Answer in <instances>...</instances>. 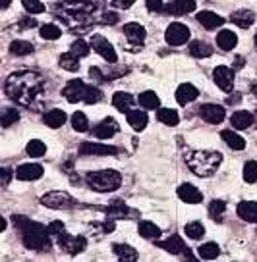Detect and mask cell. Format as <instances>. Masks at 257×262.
Listing matches in <instances>:
<instances>
[{"instance_id": "obj_1", "label": "cell", "mask_w": 257, "mask_h": 262, "mask_svg": "<svg viewBox=\"0 0 257 262\" xmlns=\"http://www.w3.org/2000/svg\"><path fill=\"white\" fill-rule=\"evenodd\" d=\"M4 91L16 104L19 106H31L37 97L45 91V77L37 72H16L6 79Z\"/></svg>"}, {"instance_id": "obj_2", "label": "cell", "mask_w": 257, "mask_h": 262, "mask_svg": "<svg viewBox=\"0 0 257 262\" xmlns=\"http://www.w3.org/2000/svg\"><path fill=\"white\" fill-rule=\"evenodd\" d=\"M14 226L22 231V241L31 251H49L50 239L49 228H45L37 222H31L25 216H14Z\"/></svg>"}, {"instance_id": "obj_3", "label": "cell", "mask_w": 257, "mask_h": 262, "mask_svg": "<svg viewBox=\"0 0 257 262\" xmlns=\"http://www.w3.org/2000/svg\"><path fill=\"white\" fill-rule=\"evenodd\" d=\"M95 10H97L95 0H64L58 6V16L70 27H83L91 21Z\"/></svg>"}, {"instance_id": "obj_4", "label": "cell", "mask_w": 257, "mask_h": 262, "mask_svg": "<svg viewBox=\"0 0 257 262\" xmlns=\"http://www.w3.org/2000/svg\"><path fill=\"white\" fill-rule=\"evenodd\" d=\"M184 158H186V166L199 178L213 176L223 162V155L216 150H188Z\"/></svg>"}, {"instance_id": "obj_5", "label": "cell", "mask_w": 257, "mask_h": 262, "mask_svg": "<svg viewBox=\"0 0 257 262\" xmlns=\"http://www.w3.org/2000/svg\"><path fill=\"white\" fill-rule=\"evenodd\" d=\"M87 185L93 191H99V193H110V191H116L122 183V176L116 170H99V172H89L85 176Z\"/></svg>"}, {"instance_id": "obj_6", "label": "cell", "mask_w": 257, "mask_h": 262, "mask_svg": "<svg viewBox=\"0 0 257 262\" xmlns=\"http://www.w3.org/2000/svg\"><path fill=\"white\" fill-rule=\"evenodd\" d=\"M41 203L49 208H56V210H66V208H72L75 205L74 199L64 191H50V193L41 196Z\"/></svg>"}, {"instance_id": "obj_7", "label": "cell", "mask_w": 257, "mask_h": 262, "mask_svg": "<svg viewBox=\"0 0 257 262\" xmlns=\"http://www.w3.org/2000/svg\"><path fill=\"white\" fill-rule=\"evenodd\" d=\"M165 39L170 47H180L190 39V29L184 24H170L166 27Z\"/></svg>"}, {"instance_id": "obj_8", "label": "cell", "mask_w": 257, "mask_h": 262, "mask_svg": "<svg viewBox=\"0 0 257 262\" xmlns=\"http://www.w3.org/2000/svg\"><path fill=\"white\" fill-rule=\"evenodd\" d=\"M58 245H60V249L68 251L70 254H77L87 247V241H85V237H82V235H70L66 231H62L58 235Z\"/></svg>"}, {"instance_id": "obj_9", "label": "cell", "mask_w": 257, "mask_h": 262, "mask_svg": "<svg viewBox=\"0 0 257 262\" xmlns=\"http://www.w3.org/2000/svg\"><path fill=\"white\" fill-rule=\"evenodd\" d=\"M91 47L95 49V52H97V54H101V56L105 58L107 62H110V64H114V62L118 60L116 52H114V49H112V45H110L107 39L99 37V35H93Z\"/></svg>"}, {"instance_id": "obj_10", "label": "cell", "mask_w": 257, "mask_h": 262, "mask_svg": "<svg viewBox=\"0 0 257 262\" xmlns=\"http://www.w3.org/2000/svg\"><path fill=\"white\" fill-rule=\"evenodd\" d=\"M215 83L219 85V89L223 91H232L234 87V72L226 66H216L215 72H213Z\"/></svg>"}, {"instance_id": "obj_11", "label": "cell", "mask_w": 257, "mask_h": 262, "mask_svg": "<svg viewBox=\"0 0 257 262\" xmlns=\"http://www.w3.org/2000/svg\"><path fill=\"white\" fill-rule=\"evenodd\" d=\"M85 83L82 81V79H72V81L68 83L66 87H64V91H62V95L66 97L68 102H80V100H83V97H85Z\"/></svg>"}, {"instance_id": "obj_12", "label": "cell", "mask_w": 257, "mask_h": 262, "mask_svg": "<svg viewBox=\"0 0 257 262\" xmlns=\"http://www.w3.org/2000/svg\"><path fill=\"white\" fill-rule=\"evenodd\" d=\"M178 196L182 199L184 203H188V205H197V203L203 201V193L195 185H191V183H182L178 187Z\"/></svg>"}, {"instance_id": "obj_13", "label": "cell", "mask_w": 257, "mask_h": 262, "mask_svg": "<svg viewBox=\"0 0 257 262\" xmlns=\"http://www.w3.org/2000/svg\"><path fill=\"white\" fill-rule=\"evenodd\" d=\"M80 155H118V148L110 147V145H103V143H83L82 147H80Z\"/></svg>"}, {"instance_id": "obj_14", "label": "cell", "mask_w": 257, "mask_h": 262, "mask_svg": "<svg viewBox=\"0 0 257 262\" xmlns=\"http://www.w3.org/2000/svg\"><path fill=\"white\" fill-rule=\"evenodd\" d=\"M199 116L207 123H221L224 120V108L219 104H203L199 108Z\"/></svg>"}, {"instance_id": "obj_15", "label": "cell", "mask_w": 257, "mask_h": 262, "mask_svg": "<svg viewBox=\"0 0 257 262\" xmlns=\"http://www.w3.org/2000/svg\"><path fill=\"white\" fill-rule=\"evenodd\" d=\"M17 180L22 181H33L39 180L43 176V166L41 164H22L16 170Z\"/></svg>"}, {"instance_id": "obj_16", "label": "cell", "mask_w": 257, "mask_h": 262, "mask_svg": "<svg viewBox=\"0 0 257 262\" xmlns=\"http://www.w3.org/2000/svg\"><path fill=\"white\" fill-rule=\"evenodd\" d=\"M118 131V123L112 120V118H105L99 125H95V129H93V135L97 137V139H110L114 133Z\"/></svg>"}, {"instance_id": "obj_17", "label": "cell", "mask_w": 257, "mask_h": 262, "mask_svg": "<svg viewBox=\"0 0 257 262\" xmlns=\"http://www.w3.org/2000/svg\"><path fill=\"white\" fill-rule=\"evenodd\" d=\"M159 247H161V249H165L166 253H172V254L186 253L191 258V254L186 251L188 247L184 245V241H182V237H180V235H170L166 241H159Z\"/></svg>"}, {"instance_id": "obj_18", "label": "cell", "mask_w": 257, "mask_h": 262, "mask_svg": "<svg viewBox=\"0 0 257 262\" xmlns=\"http://www.w3.org/2000/svg\"><path fill=\"white\" fill-rule=\"evenodd\" d=\"M195 10V0H174L168 6H165V12L172 14V16H184Z\"/></svg>"}, {"instance_id": "obj_19", "label": "cell", "mask_w": 257, "mask_h": 262, "mask_svg": "<svg viewBox=\"0 0 257 262\" xmlns=\"http://www.w3.org/2000/svg\"><path fill=\"white\" fill-rule=\"evenodd\" d=\"M199 97V91L191 85V83H182L178 91H176V100L180 102V104H190L193 102L195 98Z\"/></svg>"}, {"instance_id": "obj_20", "label": "cell", "mask_w": 257, "mask_h": 262, "mask_svg": "<svg viewBox=\"0 0 257 262\" xmlns=\"http://www.w3.org/2000/svg\"><path fill=\"white\" fill-rule=\"evenodd\" d=\"M238 216L249 224H257V203L255 201H244L238 205Z\"/></svg>"}, {"instance_id": "obj_21", "label": "cell", "mask_w": 257, "mask_h": 262, "mask_svg": "<svg viewBox=\"0 0 257 262\" xmlns=\"http://www.w3.org/2000/svg\"><path fill=\"white\" fill-rule=\"evenodd\" d=\"M197 21L205 29H216V27H221V25L224 24V17H221L219 14H215V12H209V10H205V12H199L197 14Z\"/></svg>"}, {"instance_id": "obj_22", "label": "cell", "mask_w": 257, "mask_h": 262, "mask_svg": "<svg viewBox=\"0 0 257 262\" xmlns=\"http://www.w3.org/2000/svg\"><path fill=\"white\" fill-rule=\"evenodd\" d=\"M124 35L128 41L135 42V45H141V42L145 41V27L140 24H126Z\"/></svg>"}, {"instance_id": "obj_23", "label": "cell", "mask_w": 257, "mask_h": 262, "mask_svg": "<svg viewBox=\"0 0 257 262\" xmlns=\"http://www.w3.org/2000/svg\"><path fill=\"white\" fill-rule=\"evenodd\" d=\"M230 19H232V24H236L242 29H248L249 25H253V21H255V14L251 10H236V12H232Z\"/></svg>"}, {"instance_id": "obj_24", "label": "cell", "mask_w": 257, "mask_h": 262, "mask_svg": "<svg viewBox=\"0 0 257 262\" xmlns=\"http://www.w3.org/2000/svg\"><path fill=\"white\" fill-rule=\"evenodd\" d=\"M230 123H232V127L236 129H248L253 125V116L246 112V110H238V112H234L232 118H230Z\"/></svg>"}, {"instance_id": "obj_25", "label": "cell", "mask_w": 257, "mask_h": 262, "mask_svg": "<svg viewBox=\"0 0 257 262\" xmlns=\"http://www.w3.org/2000/svg\"><path fill=\"white\" fill-rule=\"evenodd\" d=\"M221 137H223V141L232 148V150H244V148H246V141L242 139L238 133H234L232 129H224L223 133H221Z\"/></svg>"}, {"instance_id": "obj_26", "label": "cell", "mask_w": 257, "mask_h": 262, "mask_svg": "<svg viewBox=\"0 0 257 262\" xmlns=\"http://www.w3.org/2000/svg\"><path fill=\"white\" fill-rule=\"evenodd\" d=\"M112 104H114V108H118L120 112H126V114H128L133 104V97L130 93L118 91V93H114V97H112Z\"/></svg>"}, {"instance_id": "obj_27", "label": "cell", "mask_w": 257, "mask_h": 262, "mask_svg": "<svg viewBox=\"0 0 257 262\" xmlns=\"http://www.w3.org/2000/svg\"><path fill=\"white\" fill-rule=\"evenodd\" d=\"M236 42H238L236 33L228 31V29H223V31L216 35V45L223 50H232L234 47H236Z\"/></svg>"}, {"instance_id": "obj_28", "label": "cell", "mask_w": 257, "mask_h": 262, "mask_svg": "<svg viewBox=\"0 0 257 262\" xmlns=\"http://www.w3.org/2000/svg\"><path fill=\"white\" fill-rule=\"evenodd\" d=\"M45 123L49 125V127H52V129H56V127H62L64 125V122H66V114H64V110H50V112H47L45 114Z\"/></svg>"}, {"instance_id": "obj_29", "label": "cell", "mask_w": 257, "mask_h": 262, "mask_svg": "<svg viewBox=\"0 0 257 262\" xmlns=\"http://www.w3.org/2000/svg\"><path fill=\"white\" fill-rule=\"evenodd\" d=\"M128 125H132L135 131H141L147 125V114L143 110H130L128 112Z\"/></svg>"}, {"instance_id": "obj_30", "label": "cell", "mask_w": 257, "mask_h": 262, "mask_svg": "<svg viewBox=\"0 0 257 262\" xmlns=\"http://www.w3.org/2000/svg\"><path fill=\"white\" fill-rule=\"evenodd\" d=\"M60 68H64L68 72H77L80 70V56L74 54L72 50L66 52V54H62L60 56Z\"/></svg>"}, {"instance_id": "obj_31", "label": "cell", "mask_w": 257, "mask_h": 262, "mask_svg": "<svg viewBox=\"0 0 257 262\" xmlns=\"http://www.w3.org/2000/svg\"><path fill=\"white\" fill-rule=\"evenodd\" d=\"M114 249V253L120 260H137V251L130 245H122V243H116V245L112 247Z\"/></svg>"}, {"instance_id": "obj_32", "label": "cell", "mask_w": 257, "mask_h": 262, "mask_svg": "<svg viewBox=\"0 0 257 262\" xmlns=\"http://www.w3.org/2000/svg\"><path fill=\"white\" fill-rule=\"evenodd\" d=\"M137 231H140L141 237H145V239H157L159 235H161V228L155 226L153 222H141Z\"/></svg>"}, {"instance_id": "obj_33", "label": "cell", "mask_w": 257, "mask_h": 262, "mask_svg": "<svg viewBox=\"0 0 257 262\" xmlns=\"http://www.w3.org/2000/svg\"><path fill=\"white\" fill-rule=\"evenodd\" d=\"M107 214L108 218H112V220H116V218H126L130 210H128V206L122 203V201H114L110 206H107Z\"/></svg>"}, {"instance_id": "obj_34", "label": "cell", "mask_w": 257, "mask_h": 262, "mask_svg": "<svg viewBox=\"0 0 257 262\" xmlns=\"http://www.w3.org/2000/svg\"><path fill=\"white\" fill-rule=\"evenodd\" d=\"M190 54L195 58H207L213 54V49L209 47L207 42H201V41H193L190 45Z\"/></svg>"}, {"instance_id": "obj_35", "label": "cell", "mask_w": 257, "mask_h": 262, "mask_svg": "<svg viewBox=\"0 0 257 262\" xmlns=\"http://www.w3.org/2000/svg\"><path fill=\"white\" fill-rule=\"evenodd\" d=\"M140 104L143 108H147V110H155L159 108V97L155 91H145V93H141L140 95Z\"/></svg>"}, {"instance_id": "obj_36", "label": "cell", "mask_w": 257, "mask_h": 262, "mask_svg": "<svg viewBox=\"0 0 257 262\" xmlns=\"http://www.w3.org/2000/svg\"><path fill=\"white\" fill-rule=\"evenodd\" d=\"M184 233L188 235L190 239H201L205 235V228H203V224L201 222H190V224H186V228H184Z\"/></svg>"}, {"instance_id": "obj_37", "label": "cell", "mask_w": 257, "mask_h": 262, "mask_svg": "<svg viewBox=\"0 0 257 262\" xmlns=\"http://www.w3.org/2000/svg\"><path fill=\"white\" fill-rule=\"evenodd\" d=\"M157 118L161 123H165V125H176L178 123V114H176V110H172V108H161L157 112Z\"/></svg>"}, {"instance_id": "obj_38", "label": "cell", "mask_w": 257, "mask_h": 262, "mask_svg": "<svg viewBox=\"0 0 257 262\" xmlns=\"http://www.w3.org/2000/svg\"><path fill=\"white\" fill-rule=\"evenodd\" d=\"M219 253H221V247L216 245V243H205V245H201L197 249V254L201 256V258H205V260H213V258H216Z\"/></svg>"}, {"instance_id": "obj_39", "label": "cell", "mask_w": 257, "mask_h": 262, "mask_svg": "<svg viewBox=\"0 0 257 262\" xmlns=\"http://www.w3.org/2000/svg\"><path fill=\"white\" fill-rule=\"evenodd\" d=\"M10 52L16 54V56H25V54L33 52V45L27 41H14L10 45Z\"/></svg>"}, {"instance_id": "obj_40", "label": "cell", "mask_w": 257, "mask_h": 262, "mask_svg": "<svg viewBox=\"0 0 257 262\" xmlns=\"http://www.w3.org/2000/svg\"><path fill=\"white\" fill-rule=\"evenodd\" d=\"M25 150H27V155H29V156L39 158V156H43L45 152H47V145H45L43 141H39V139H31L29 143H27Z\"/></svg>"}, {"instance_id": "obj_41", "label": "cell", "mask_w": 257, "mask_h": 262, "mask_svg": "<svg viewBox=\"0 0 257 262\" xmlns=\"http://www.w3.org/2000/svg\"><path fill=\"white\" fill-rule=\"evenodd\" d=\"M60 35H62V31H60L58 25L54 24H47L41 27V37L43 39H47V41H56Z\"/></svg>"}, {"instance_id": "obj_42", "label": "cell", "mask_w": 257, "mask_h": 262, "mask_svg": "<svg viewBox=\"0 0 257 262\" xmlns=\"http://www.w3.org/2000/svg\"><path fill=\"white\" fill-rule=\"evenodd\" d=\"M72 125H74V129L80 131V133L87 131V129H89V122H87V116L83 114V112H75V114L72 116Z\"/></svg>"}, {"instance_id": "obj_43", "label": "cell", "mask_w": 257, "mask_h": 262, "mask_svg": "<svg viewBox=\"0 0 257 262\" xmlns=\"http://www.w3.org/2000/svg\"><path fill=\"white\" fill-rule=\"evenodd\" d=\"M101 98H103L101 89L93 87V85H87V87H85V97H83V102H87V104H95V102H99Z\"/></svg>"}, {"instance_id": "obj_44", "label": "cell", "mask_w": 257, "mask_h": 262, "mask_svg": "<svg viewBox=\"0 0 257 262\" xmlns=\"http://www.w3.org/2000/svg\"><path fill=\"white\" fill-rule=\"evenodd\" d=\"M224 210H226L224 201H213L211 206H209V214H211V218H213V220H219V222L223 220Z\"/></svg>"}, {"instance_id": "obj_45", "label": "cell", "mask_w": 257, "mask_h": 262, "mask_svg": "<svg viewBox=\"0 0 257 262\" xmlns=\"http://www.w3.org/2000/svg\"><path fill=\"white\" fill-rule=\"evenodd\" d=\"M244 180L248 183H255L257 181V162L255 160H249L244 166Z\"/></svg>"}, {"instance_id": "obj_46", "label": "cell", "mask_w": 257, "mask_h": 262, "mask_svg": "<svg viewBox=\"0 0 257 262\" xmlns=\"http://www.w3.org/2000/svg\"><path fill=\"white\" fill-rule=\"evenodd\" d=\"M22 4H24V8L29 14H41V12H45V4H43L41 0H22Z\"/></svg>"}, {"instance_id": "obj_47", "label": "cell", "mask_w": 257, "mask_h": 262, "mask_svg": "<svg viewBox=\"0 0 257 262\" xmlns=\"http://www.w3.org/2000/svg\"><path fill=\"white\" fill-rule=\"evenodd\" d=\"M89 50H91V49H89V45H87L85 41H82V39H77V41L72 45V52H74V54H77L80 58L87 56V54H89Z\"/></svg>"}, {"instance_id": "obj_48", "label": "cell", "mask_w": 257, "mask_h": 262, "mask_svg": "<svg viewBox=\"0 0 257 262\" xmlns=\"http://www.w3.org/2000/svg\"><path fill=\"white\" fill-rule=\"evenodd\" d=\"M19 120V114H17L16 110H4V114H2V125L4 127H10V125H14V123Z\"/></svg>"}, {"instance_id": "obj_49", "label": "cell", "mask_w": 257, "mask_h": 262, "mask_svg": "<svg viewBox=\"0 0 257 262\" xmlns=\"http://www.w3.org/2000/svg\"><path fill=\"white\" fill-rule=\"evenodd\" d=\"M145 6H147L149 12H163L165 10L163 0H145Z\"/></svg>"}, {"instance_id": "obj_50", "label": "cell", "mask_w": 257, "mask_h": 262, "mask_svg": "<svg viewBox=\"0 0 257 262\" xmlns=\"http://www.w3.org/2000/svg\"><path fill=\"white\" fill-rule=\"evenodd\" d=\"M62 231H64V224H62L60 220L50 222V224H49V233H50V235H56V237H58Z\"/></svg>"}, {"instance_id": "obj_51", "label": "cell", "mask_w": 257, "mask_h": 262, "mask_svg": "<svg viewBox=\"0 0 257 262\" xmlns=\"http://www.w3.org/2000/svg\"><path fill=\"white\" fill-rule=\"evenodd\" d=\"M135 0H108V4L110 6H114V8H122V10H126V8H130Z\"/></svg>"}, {"instance_id": "obj_52", "label": "cell", "mask_w": 257, "mask_h": 262, "mask_svg": "<svg viewBox=\"0 0 257 262\" xmlns=\"http://www.w3.org/2000/svg\"><path fill=\"white\" fill-rule=\"evenodd\" d=\"M103 24H108V25L118 24V16L114 12H107V14H103Z\"/></svg>"}, {"instance_id": "obj_53", "label": "cell", "mask_w": 257, "mask_h": 262, "mask_svg": "<svg viewBox=\"0 0 257 262\" xmlns=\"http://www.w3.org/2000/svg\"><path fill=\"white\" fill-rule=\"evenodd\" d=\"M0 173H2V185H4V187H8L10 178H12V170H10V168H2Z\"/></svg>"}, {"instance_id": "obj_54", "label": "cell", "mask_w": 257, "mask_h": 262, "mask_svg": "<svg viewBox=\"0 0 257 262\" xmlns=\"http://www.w3.org/2000/svg\"><path fill=\"white\" fill-rule=\"evenodd\" d=\"M35 25H37V21H35V19H31V17H29V19H25V21H22V27H35Z\"/></svg>"}, {"instance_id": "obj_55", "label": "cell", "mask_w": 257, "mask_h": 262, "mask_svg": "<svg viewBox=\"0 0 257 262\" xmlns=\"http://www.w3.org/2000/svg\"><path fill=\"white\" fill-rule=\"evenodd\" d=\"M10 2H12V0H2V8H8Z\"/></svg>"}, {"instance_id": "obj_56", "label": "cell", "mask_w": 257, "mask_h": 262, "mask_svg": "<svg viewBox=\"0 0 257 262\" xmlns=\"http://www.w3.org/2000/svg\"><path fill=\"white\" fill-rule=\"evenodd\" d=\"M251 93L255 95V98H257V85H253V89H251Z\"/></svg>"}, {"instance_id": "obj_57", "label": "cell", "mask_w": 257, "mask_h": 262, "mask_svg": "<svg viewBox=\"0 0 257 262\" xmlns=\"http://www.w3.org/2000/svg\"><path fill=\"white\" fill-rule=\"evenodd\" d=\"M255 45H257V33H255Z\"/></svg>"}]
</instances>
